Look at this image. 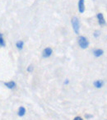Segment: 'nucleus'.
I'll use <instances>...</instances> for the list:
<instances>
[{
  "mask_svg": "<svg viewBox=\"0 0 107 120\" xmlns=\"http://www.w3.org/2000/svg\"><path fill=\"white\" fill-rule=\"evenodd\" d=\"M0 36H3V35L1 34V32H0Z\"/></svg>",
  "mask_w": 107,
  "mask_h": 120,
  "instance_id": "obj_17",
  "label": "nucleus"
},
{
  "mask_svg": "<svg viewBox=\"0 0 107 120\" xmlns=\"http://www.w3.org/2000/svg\"><path fill=\"white\" fill-rule=\"evenodd\" d=\"M100 35V31H98V30H96L95 32H94V37H96V38H97V37Z\"/></svg>",
  "mask_w": 107,
  "mask_h": 120,
  "instance_id": "obj_13",
  "label": "nucleus"
},
{
  "mask_svg": "<svg viewBox=\"0 0 107 120\" xmlns=\"http://www.w3.org/2000/svg\"><path fill=\"white\" fill-rule=\"evenodd\" d=\"M104 53V51L102 49H95L93 51V54L95 57H96V58H99V57H100L101 55H103Z\"/></svg>",
  "mask_w": 107,
  "mask_h": 120,
  "instance_id": "obj_8",
  "label": "nucleus"
},
{
  "mask_svg": "<svg viewBox=\"0 0 107 120\" xmlns=\"http://www.w3.org/2000/svg\"><path fill=\"white\" fill-rule=\"evenodd\" d=\"M5 46H6V43L4 37L0 36V47H5Z\"/></svg>",
  "mask_w": 107,
  "mask_h": 120,
  "instance_id": "obj_11",
  "label": "nucleus"
},
{
  "mask_svg": "<svg viewBox=\"0 0 107 120\" xmlns=\"http://www.w3.org/2000/svg\"><path fill=\"white\" fill-rule=\"evenodd\" d=\"M78 45L82 49H87L89 46V41L85 36L78 37Z\"/></svg>",
  "mask_w": 107,
  "mask_h": 120,
  "instance_id": "obj_2",
  "label": "nucleus"
},
{
  "mask_svg": "<svg viewBox=\"0 0 107 120\" xmlns=\"http://www.w3.org/2000/svg\"><path fill=\"white\" fill-rule=\"evenodd\" d=\"M78 11L80 13H83L85 12V1L84 0L78 1Z\"/></svg>",
  "mask_w": 107,
  "mask_h": 120,
  "instance_id": "obj_5",
  "label": "nucleus"
},
{
  "mask_svg": "<svg viewBox=\"0 0 107 120\" xmlns=\"http://www.w3.org/2000/svg\"><path fill=\"white\" fill-rule=\"evenodd\" d=\"M33 70H34V68H33V66H32V65H30L28 68H27V72H33Z\"/></svg>",
  "mask_w": 107,
  "mask_h": 120,
  "instance_id": "obj_12",
  "label": "nucleus"
},
{
  "mask_svg": "<svg viewBox=\"0 0 107 120\" xmlns=\"http://www.w3.org/2000/svg\"><path fill=\"white\" fill-rule=\"evenodd\" d=\"M104 85V82L102 80H96L94 82V86L96 88H101Z\"/></svg>",
  "mask_w": 107,
  "mask_h": 120,
  "instance_id": "obj_9",
  "label": "nucleus"
},
{
  "mask_svg": "<svg viewBox=\"0 0 107 120\" xmlns=\"http://www.w3.org/2000/svg\"><path fill=\"white\" fill-rule=\"evenodd\" d=\"M4 86H5L7 88H8L9 90H13V89H15L16 86H17V84H16V82H13V81H10V82H4Z\"/></svg>",
  "mask_w": 107,
  "mask_h": 120,
  "instance_id": "obj_4",
  "label": "nucleus"
},
{
  "mask_svg": "<svg viewBox=\"0 0 107 120\" xmlns=\"http://www.w3.org/2000/svg\"><path fill=\"white\" fill-rule=\"evenodd\" d=\"M73 120H83V119H82V118H81V117L77 116V117H75V118H74V119H73Z\"/></svg>",
  "mask_w": 107,
  "mask_h": 120,
  "instance_id": "obj_14",
  "label": "nucleus"
},
{
  "mask_svg": "<svg viewBox=\"0 0 107 120\" xmlns=\"http://www.w3.org/2000/svg\"><path fill=\"white\" fill-rule=\"evenodd\" d=\"M26 112H27V110H26L25 107L21 106L20 108L18 109V111H17V115H18L19 117H23L24 115L26 114Z\"/></svg>",
  "mask_w": 107,
  "mask_h": 120,
  "instance_id": "obj_7",
  "label": "nucleus"
},
{
  "mask_svg": "<svg viewBox=\"0 0 107 120\" xmlns=\"http://www.w3.org/2000/svg\"><path fill=\"white\" fill-rule=\"evenodd\" d=\"M96 17H97V19H98L99 25H100V26L105 25V18H104L103 14H102V13H97Z\"/></svg>",
  "mask_w": 107,
  "mask_h": 120,
  "instance_id": "obj_6",
  "label": "nucleus"
},
{
  "mask_svg": "<svg viewBox=\"0 0 107 120\" xmlns=\"http://www.w3.org/2000/svg\"><path fill=\"white\" fill-rule=\"evenodd\" d=\"M23 46H24V42L22 40H18V41L16 43V47H17V49L19 50H22L23 49Z\"/></svg>",
  "mask_w": 107,
  "mask_h": 120,
  "instance_id": "obj_10",
  "label": "nucleus"
},
{
  "mask_svg": "<svg viewBox=\"0 0 107 120\" xmlns=\"http://www.w3.org/2000/svg\"><path fill=\"white\" fill-rule=\"evenodd\" d=\"M71 23L73 26V29L74 32L77 35L79 34V29H80V24H79V21L77 17H73L71 20Z\"/></svg>",
  "mask_w": 107,
  "mask_h": 120,
  "instance_id": "obj_1",
  "label": "nucleus"
},
{
  "mask_svg": "<svg viewBox=\"0 0 107 120\" xmlns=\"http://www.w3.org/2000/svg\"><path fill=\"white\" fill-rule=\"evenodd\" d=\"M106 120H107V119H106Z\"/></svg>",
  "mask_w": 107,
  "mask_h": 120,
  "instance_id": "obj_18",
  "label": "nucleus"
},
{
  "mask_svg": "<svg viewBox=\"0 0 107 120\" xmlns=\"http://www.w3.org/2000/svg\"><path fill=\"white\" fill-rule=\"evenodd\" d=\"M85 117H86V118H87V119H89V118H92V115H90V114H86V115H85Z\"/></svg>",
  "mask_w": 107,
  "mask_h": 120,
  "instance_id": "obj_15",
  "label": "nucleus"
},
{
  "mask_svg": "<svg viewBox=\"0 0 107 120\" xmlns=\"http://www.w3.org/2000/svg\"><path fill=\"white\" fill-rule=\"evenodd\" d=\"M52 53H53V49L51 48H50V47H47L42 51V57L45 58H49V57L51 56Z\"/></svg>",
  "mask_w": 107,
  "mask_h": 120,
  "instance_id": "obj_3",
  "label": "nucleus"
},
{
  "mask_svg": "<svg viewBox=\"0 0 107 120\" xmlns=\"http://www.w3.org/2000/svg\"><path fill=\"white\" fill-rule=\"evenodd\" d=\"M69 81L68 79H66V81H64V84H69Z\"/></svg>",
  "mask_w": 107,
  "mask_h": 120,
  "instance_id": "obj_16",
  "label": "nucleus"
}]
</instances>
